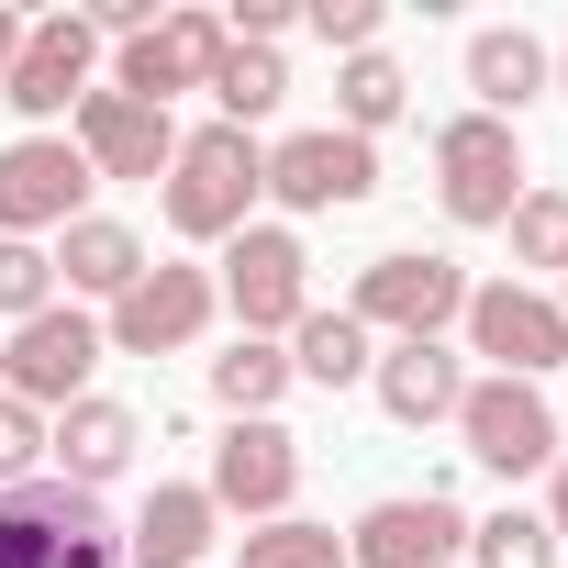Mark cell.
I'll list each match as a JSON object with an SVG mask.
<instances>
[{
  "instance_id": "13",
  "label": "cell",
  "mask_w": 568,
  "mask_h": 568,
  "mask_svg": "<svg viewBox=\"0 0 568 568\" xmlns=\"http://www.w3.org/2000/svg\"><path fill=\"white\" fill-rule=\"evenodd\" d=\"M267 190L291 201V212H357V201L379 190V145H357V134H335V123L278 134V145H267Z\"/></svg>"
},
{
  "instance_id": "15",
  "label": "cell",
  "mask_w": 568,
  "mask_h": 568,
  "mask_svg": "<svg viewBox=\"0 0 568 568\" xmlns=\"http://www.w3.org/2000/svg\"><path fill=\"white\" fill-rule=\"evenodd\" d=\"M223 12H156V34H134L123 45V68H112V90L123 101H179V90H212V68H223Z\"/></svg>"
},
{
  "instance_id": "14",
  "label": "cell",
  "mask_w": 568,
  "mask_h": 568,
  "mask_svg": "<svg viewBox=\"0 0 568 568\" xmlns=\"http://www.w3.org/2000/svg\"><path fill=\"white\" fill-rule=\"evenodd\" d=\"M90 68H101V34L79 12H45V23H23V57H12V79H0V101H12L23 123H57V112L90 101Z\"/></svg>"
},
{
  "instance_id": "32",
  "label": "cell",
  "mask_w": 568,
  "mask_h": 568,
  "mask_svg": "<svg viewBox=\"0 0 568 568\" xmlns=\"http://www.w3.org/2000/svg\"><path fill=\"white\" fill-rule=\"evenodd\" d=\"M291 23H302L291 0H234V12H223V34H234V45H278Z\"/></svg>"
},
{
  "instance_id": "23",
  "label": "cell",
  "mask_w": 568,
  "mask_h": 568,
  "mask_svg": "<svg viewBox=\"0 0 568 568\" xmlns=\"http://www.w3.org/2000/svg\"><path fill=\"white\" fill-rule=\"evenodd\" d=\"M212 402L234 424H278V402H291V346H267V335H234L212 357Z\"/></svg>"
},
{
  "instance_id": "3",
  "label": "cell",
  "mask_w": 568,
  "mask_h": 568,
  "mask_svg": "<svg viewBox=\"0 0 568 568\" xmlns=\"http://www.w3.org/2000/svg\"><path fill=\"white\" fill-rule=\"evenodd\" d=\"M468 291L479 278L457 267V256H368L357 267V291H346V313L368 324V335H390V346H446V324L468 313Z\"/></svg>"
},
{
  "instance_id": "11",
  "label": "cell",
  "mask_w": 568,
  "mask_h": 568,
  "mask_svg": "<svg viewBox=\"0 0 568 568\" xmlns=\"http://www.w3.org/2000/svg\"><path fill=\"white\" fill-rule=\"evenodd\" d=\"M468 557V513L446 490H402V501H368L357 535H346V568H457Z\"/></svg>"
},
{
  "instance_id": "28",
  "label": "cell",
  "mask_w": 568,
  "mask_h": 568,
  "mask_svg": "<svg viewBox=\"0 0 568 568\" xmlns=\"http://www.w3.org/2000/svg\"><path fill=\"white\" fill-rule=\"evenodd\" d=\"M501 234H513V267H557L568 278V190H524Z\"/></svg>"
},
{
  "instance_id": "10",
  "label": "cell",
  "mask_w": 568,
  "mask_h": 568,
  "mask_svg": "<svg viewBox=\"0 0 568 568\" xmlns=\"http://www.w3.org/2000/svg\"><path fill=\"white\" fill-rule=\"evenodd\" d=\"M90 201V156L68 134H23V145H0V234H68Z\"/></svg>"
},
{
  "instance_id": "35",
  "label": "cell",
  "mask_w": 568,
  "mask_h": 568,
  "mask_svg": "<svg viewBox=\"0 0 568 568\" xmlns=\"http://www.w3.org/2000/svg\"><path fill=\"white\" fill-rule=\"evenodd\" d=\"M546 90H557V101H568V45H557V57H546Z\"/></svg>"
},
{
  "instance_id": "27",
  "label": "cell",
  "mask_w": 568,
  "mask_h": 568,
  "mask_svg": "<svg viewBox=\"0 0 568 568\" xmlns=\"http://www.w3.org/2000/svg\"><path fill=\"white\" fill-rule=\"evenodd\" d=\"M468 568H557V535H546V513L501 501L490 524H468Z\"/></svg>"
},
{
  "instance_id": "36",
  "label": "cell",
  "mask_w": 568,
  "mask_h": 568,
  "mask_svg": "<svg viewBox=\"0 0 568 568\" xmlns=\"http://www.w3.org/2000/svg\"><path fill=\"white\" fill-rule=\"evenodd\" d=\"M557 313H568V291H557Z\"/></svg>"
},
{
  "instance_id": "25",
  "label": "cell",
  "mask_w": 568,
  "mask_h": 568,
  "mask_svg": "<svg viewBox=\"0 0 568 568\" xmlns=\"http://www.w3.org/2000/svg\"><path fill=\"white\" fill-rule=\"evenodd\" d=\"M402 112H413V79H402L390 57H346V68H335V134L368 145V134L402 123Z\"/></svg>"
},
{
  "instance_id": "26",
  "label": "cell",
  "mask_w": 568,
  "mask_h": 568,
  "mask_svg": "<svg viewBox=\"0 0 568 568\" xmlns=\"http://www.w3.org/2000/svg\"><path fill=\"white\" fill-rule=\"evenodd\" d=\"M234 568H346V535L335 524H302V513H278L234 546Z\"/></svg>"
},
{
  "instance_id": "33",
  "label": "cell",
  "mask_w": 568,
  "mask_h": 568,
  "mask_svg": "<svg viewBox=\"0 0 568 568\" xmlns=\"http://www.w3.org/2000/svg\"><path fill=\"white\" fill-rule=\"evenodd\" d=\"M546 535L568 546V446H557V468H546Z\"/></svg>"
},
{
  "instance_id": "1",
  "label": "cell",
  "mask_w": 568,
  "mask_h": 568,
  "mask_svg": "<svg viewBox=\"0 0 568 568\" xmlns=\"http://www.w3.org/2000/svg\"><path fill=\"white\" fill-rule=\"evenodd\" d=\"M256 190H267V145L234 134V123H201V134H179V156L156 179V212H168V234L223 245V234L256 223Z\"/></svg>"
},
{
  "instance_id": "18",
  "label": "cell",
  "mask_w": 568,
  "mask_h": 568,
  "mask_svg": "<svg viewBox=\"0 0 568 568\" xmlns=\"http://www.w3.org/2000/svg\"><path fill=\"white\" fill-rule=\"evenodd\" d=\"M134 446H145V424H134L123 402H68V413L45 424V457H57V479H79V490L123 479V468H134Z\"/></svg>"
},
{
  "instance_id": "31",
  "label": "cell",
  "mask_w": 568,
  "mask_h": 568,
  "mask_svg": "<svg viewBox=\"0 0 568 568\" xmlns=\"http://www.w3.org/2000/svg\"><path fill=\"white\" fill-rule=\"evenodd\" d=\"M45 468V413H23L12 390H0V490H23Z\"/></svg>"
},
{
  "instance_id": "7",
  "label": "cell",
  "mask_w": 568,
  "mask_h": 568,
  "mask_svg": "<svg viewBox=\"0 0 568 568\" xmlns=\"http://www.w3.org/2000/svg\"><path fill=\"white\" fill-rule=\"evenodd\" d=\"M457 324H468V357H490V379H535L546 390V368H568V313L546 291H524V278H479Z\"/></svg>"
},
{
  "instance_id": "17",
  "label": "cell",
  "mask_w": 568,
  "mask_h": 568,
  "mask_svg": "<svg viewBox=\"0 0 568 568\" xmlns=\"http://www.w3.org/2000/svg\"><path fill=\"white\" fill-rule=\"evenodd\" d=\"M368 390H379L390 424L424 435V424H457V402H468V357H457V346H379Z\"/></svg>"
},
{
  "instance_id": "4",
  "label": "cell",
  "mask_w": 568,
  "mask_h": 568,
  "mask_svg": "<svg viewBox=\"0 0 568 568\" xmlns=\"http://www.w3.org/2000/svg\"><path fill=\"white\" fill-rule=\"evenodd\" d=\"M212 291L234 302V324L245 335H291L302 313H313V245L291 234V223H245V234H223V278Z\"/></svg>"
},
{
  "instance_id": "29",
  "label": "cell",
  "mask_w": 568,
  "mask_h": 568,
  "mask_svg": "<svg viewBox=\"0 0 568 568\" xmlns=\"http://www.w3.org/2000/svg\"><path fill=\"white\" fill-rule=\"evenodd\" d=\"M34 313H57V256L0 234V324H34Z\"/></svg>"
},
{
  "instance_id": "16",
  "label": "cell",
  "mask_w": 568,
  "mask_h": 568,
  "mask_svg": "<svg viewBox=\"0 0 568 568\" xmlns=\"http://www.w3.org/2000/svg\"><path fill=\"white\" fill-rule=\"evenodd\" d=\"M68 145L90 156V179H168V156H179V123H168L156 101L90 90V101H79V134H68Z\"/></svg>"
},
{
  "instance_id": "24",
  "label": "cell",
  "mask_w": 568,
  "mask_h": 568,
  "mask_svg": "<svg viewBox=\"0 0 568 568\" xmlns=\"http://www.w3.org/2000/svg\"><path fill=\"white\" fill-rule=\"evenodd\" d=\"M212 101H223V123H234V134H256L278 101H291V68H278V45H223Z\"/></svg>"
},
{
  "instance_id": "12",
  "label": "cell",
  "mask_w": 568,
  "mask_h": 568,
  "mask_svg": "<svg viewBox=\"0 0 568 568\" xmlns=\"http://www.w3.org/2000/svg\"><path fill=\"white\" fill-rule=\"evenodd\" d=\"M201 490H212V513L278 524V513H291V490H302V435H291V424H223Z\"/></svg>"
},
{
  "instance_id": "8",
  "label": "cell",
  "mask_w": 568,
  "mask_h": 568,
  "mask_svg": "<svg viewBox=\"0 0 568 568\" xmlns=\"http://www.w3.org/2000/svg\"><path fill=\"white\" fill-rule=\"evenodd\" d=\"M223 313V291H212V267H179V256H156L134 291L112 302V324H101V346L112 357H179V346H201V324Z\"/></svg>"
},
{
  "instance_id": "30",
  "label": "cell",
  "mask_w": 568,
  "mask_h": 568,
  "mask_svg": "<svg viewBox=\"0 0 568 568\" xmlns=\"http://www.w3.org/2000/svg\"><path fill=\"white\" fill-rule=\"evenodd\" d=\"M302 23H313L335 57H379V23H390V12H379V0H302Z\"/></svg>"
},
{
  "instance_id": "9",
  "label": "cell",
  "mask_w": 568,
  "mask_h": 568,
  "mask_svg": "<svg viewBox=\"0 0 568 568\" xmlns=\"http://www.w3.org/2000/svg\"><path fill=\"white\" fill-rule=\"evenodd\" d=\"M457 435H468V457H479L490 479H535V468H557V413H546L535 379H468Z\"/></svg>"
},
{
  "instance_id": "22",
  "label": "cell",
  "mask_w": 568,
  "mask_h": 568,
  "mask_svg": "<svg viewBox=\"0 0 568 568\" xmlns=\"http://www.w3.org/2000/svg\"><path fill=\"white\" fill-rule=\"evenodd\" d=\"M368 368H379V335H368V324H357L346 302H335V313H302V324H291V379H313V390H357Z\"/></svg>"
},
{
  "instance_id": "34",
  "label": "cell",
  "mask_w": 568,
  "mask_h": 568,
  "mask_svg": "<svg viewBox=\"0 0 568 568\" xmlns=\"http://www.w3.org/2000/svg\"><path fill=\"white\" fill-rule=\"evenodd\" d=\"M12 57H23V12L0 0V79H12Z\"/></svg>"
},
{
  "instance_id": "19",
  "label": "cell",
  "mask_w": 568,
  "mask_h": 568,
  "mask_svg": "<svg viewBox=\"0 0 568 568\" xmlns=\"http://www.w3.org/2000/svg\"><path fill=\"white\" fill-rule=\"evenodd\" d=\"M212 524H223V513H212V490H201V479H168V490L134 513L123 568H201V557H212Z\"/></svg>"
},
{
  "instance_id": "5",
  "label": "cell",
  "mask_w": 568,
  "mask_h": 568,
  "mask_svg": "<svg viewBox=\"0 0 568 568\" xmlns=\"http://www.w3.org/2000/svg\"><path fill=\"white\" fill-rule=\"evenodd\" d=\"M435 201H446V223H468V234L513 223V201H524V134L490 123V112H457V123L435 134Z\"/></svg>"
},
{
  "instance_id": "2",
  "label": "cell",
  "mask_w": 568,
  "mask_h": 568,
  "mask_svg": "<svg viewBox=\"0 0 568 568\" xmlns=\"http://www.w3.org/2000/svg\"><path fill=\"white\" fill-rule=\"evenodd\" d=\"M0 568H123V535H112L101 490L23 479V490H0Z\"/></svg>"
},
{
  "instance_id": "20",
  "label": "cell",
  "mask_w": 568,
  "mask_h": 568,
  "mask_svg": "<svg viewBox=\"0 0 568 568\" xmlns=\"http://www.w3.org/2000/svg\"><path fill=\"white\" fill-rule=\"evenodd\" d=\"M57 278H68V291H90V302H123L134 291V278H145V245H134V223H101V212H79L57 245Z\"/></svg>"
},
{
  "instance_id": "21",
  "label": "cell",
  "mask_w": 568,
  "mask_h": 568,
  "mask_svg": "<svg viewBox=\"0 0 568 568\" xmlns=\"http://www.w3.org/2000/svg\"><path fill=\"white\" fill-rule=\"evenodd\" d=\"M468 90H479V112H490V123H513L524 101H546V45H535L524 23L468 34Z\"/></svg>"
},
{
  "instance_id": "6",
  "label": "cell",
  "mask_w": 568,
  "mask_h": 568,
  "mask_svg": "<svg viewBox=\"0 0 568 568\" xmlns=\"http://www.w3.org/2000/svg\"><path fill=\"white\" fill-rule=\"evenodd\" d=\"M101 357H112L101 324H90L79 302H57V313L12 324V346H0V390H12L23 413H68V402H90V368H101Z\"/></svg>"
}]
</instances>
